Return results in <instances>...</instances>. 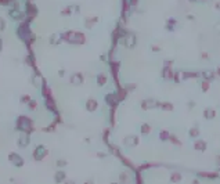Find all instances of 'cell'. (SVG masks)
Listing matches in <instances>:
<instances>
[{"instance_id":"2","label":"cell","mask_w":220,"mask_h":184,"mask_svg":"<svg viewBox=\"0 0 220 184\" xmlns=\"http://www.w3.org/2000/svg\"><path fill=\"white\" fill-rule=\"evenodd\" d=\"M44 155H46V150H44V147H39L36 150V152H35V159L39 161V159H42Z\"/></svg>"},{"instance_id":"3","label":"cell","mask_w":220,"mask_h":184,"mask_svg":"<svg viewBox=\"0 0 220 184\" xmlns=\"http://www.w3.org/2000/svg\"><path fill=\"white\" fill-rule=\"evenodd\" d=\"M64 179H65V173H64V172H58V173L55 174V183H61Z\"/></svg>"},{"instance_id":"1","label":"cell","mask_w":220,"mask_h":184,"mask_svg":"<svg viewBox=\"0 0 220 184\" xmlns=\"http://www.w3.org/2000/svg\"><path fill=\"white\" fill-rule=\"evenodd\" d=\"M10 161L14 163L17 168H21V166L24 165V161H22V158H21V156H18L17 154H10Z\"/></svg>"},{"instance_id":"4","label":"cell","mask_w":220,"mask_h":184,"mask_svg":"<svg viewBox=\"0 0 220 184\" xmlns=\"http://www.w3.org/2000/svg\"><path fill=\"white\" fill-rule=\"evenodd\" d=\"M65 184H75V183H73V181H67Z\"/></svg>"}]
</instances>
